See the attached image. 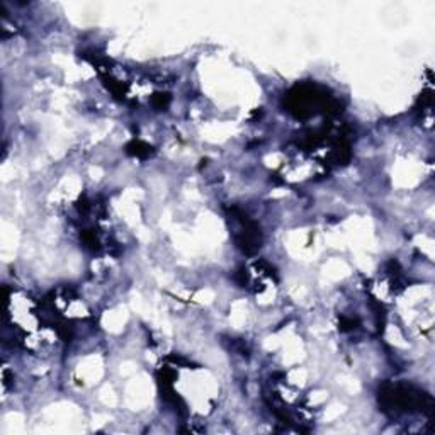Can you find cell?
<instances>
[{
	"label": "cell",
	"instance_id": "obj_4",
	"mask_svg": "<svg viewBox=\"0 0 435 435\" xmlns=\"http://www.w3.org/2000/svg\"><path fill=\"white\" fill-rule=\"evenodd\" d=\"M340 326H342V330H352L355 328V321L352 318H342L340 320Z\"/></svg>",
	"mask_w": 435,
	"mask_h": 435
},
{
	"label": "cell",
	"instance_id": "obj_1",
	"mask_svg": "<svg viewBox=\"0 0 435 435\" xmlns=\"http://www.w3.org/2000/svg\"><path fill=\"white\" fill-rule=\"evenodd\" d=\"M230 214L235 219H238L240 225H242V231L236 235L235 242L236 247H238L245 255H253L258 248L262 247V233L260 228L257 226L255 221H252L247 214L243 213L242 209L238 208H230Z\"/></svg>",
	"mask_w": 435,
	"mask_h": 435
},
{
	"label": "cell",
	"instance_id": "obj_3",
	"mask_svg": "<svg viewBox=\"0 0 435 435\" xmlns=\"http://www.w3.org/2000/svg\"><path fill=\"white\" fill-rule=\"evenodd\" d=\"M152 104L157 111H165L170 104V96L169 94H157L152 99Z\"/></svg>",
	"mask_w": 435,
	"mask_h": 435
},
{
	"label": "cell",
	"instance_id": "obj_2",
	"mask_svg": "<svg viewBox=\"0 0 435 435\" xmlns=\"http://www.w3.org/2000/svg\"><path fill=\"white\" fill-rule=\"evenodd\" d=\"M126 153L136 158H148L150 155L153 153V148L140 140H133L131 143H128L126 146Z\"/></svg>",
	"mask_w": 435,
	"mask_h": 435
}]
</instances>
